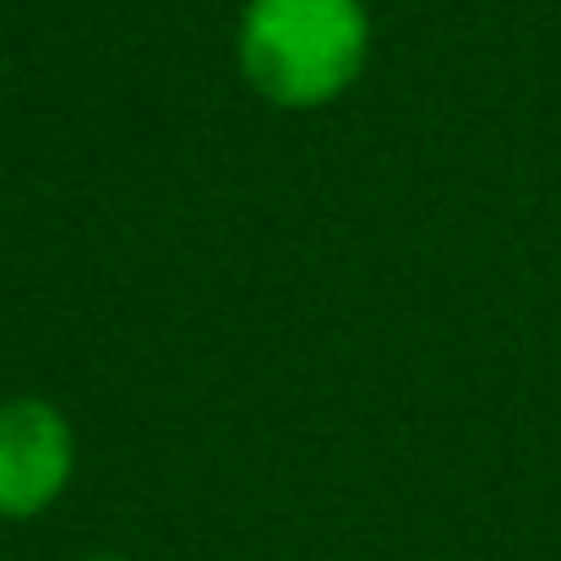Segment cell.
<instances>
[{"mask_svg": "<svg viewBox=\"0 0 561 561\" xmlns=\"http://www.w3.org/2000/svg\"><path fill=\"white\" fill-rule=\"evenodd\" d=\"M99 561H115V557H99Z\"/></svg>", "mask_w": 561, "mask_h": 561, "instance_id": "3957f363", "label": "cell"}, {"mask_svg": "<svg viewBox=\"0 0 561 561\" xmlns=\"http://www.w3.org/2000/svg\"><path fill=\"white\" fill-rule=\"evenodd\" d=\"M77 447L60 409L38 398L0 403V518L44 513L71 480Z\"/></svg>", "mask_w": 561, "mask_h": 561, "instance_id": "7a4b0ae2", "label": "cell"}, {"mask_svg": "<svg viewBox=\"0 0 561 561\" xmlns=\"http://www.w3.org/2000/svg\"><path fill=\"white\" fill-rule=\"evenodd\" d=\"M366 38L360 0H251L240 22V66L262 99L311 110L360 77Z\"/></svg>", "mask_w": 561, "mask_h": 561, "instance_id": "6da1fadb", "label": "cell"}]
</instances>
